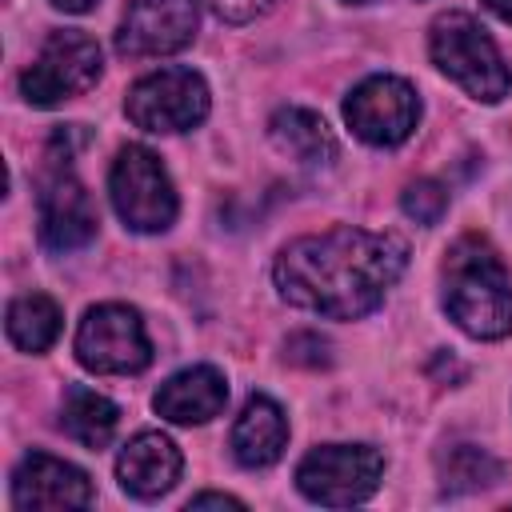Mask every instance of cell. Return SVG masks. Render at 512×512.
Returning <instances> with one entry per match:
<instances>
[{"label": "cell", "instance_id": "7402d4cb", "mask_svg": "<svg viewBox=\"0 0 512 512\" xmlns=\"http://www.w3.org/2000/svg\"><path fill=\"white\" fill-rule=\"evenodd\" d=\"M276 0H212V8H216V16L224 20V24H248V20H256L260 12H268Z\"/></svg>", "mask_w": 512, "mask_h": 512}, {"label": "cell", "instance_id": "2e32d148", "mask_svg": "<svg viewBox=\"0 0 512 512\" xmlns=\"http://www.w3.org/2000/svg\"><path fill=\"white\" fill-rule=\"evenodd\" d=\"M268 136H272L276 152L288 156L300 168L320 172V168H328L336 160V136L324 124V116L312 112V108H296V104L292 108H280L268 120Z\"/></svg>", "mask_w": 512, "mask_h": 512}, {"label": "cell", "instance_id": "484cf974", "mask_svg": "<svg viewBox=\"0 0 512 512\" xmlns=\"http://www.w3.org/2000/svg\"><path fill=\"white\" fill-rule=\"evenodd\" d=\"M348 4H368V0H348Z\"/></svg>", "mask_w": 512, "mask_h": 512}, {"label": "cell", "instance_id": "e0dca14e", "mask_svg": "<svg viewBox=\"0 0 512 512\" xmlns=\"http://www.w3.org/2000/svg\"><path fill=\"white\" fill-rule=\"evenodd\" d=\"M116 424H120V408L108 400V396H100V392H92V388H84V384H72L68 392H64V408H60V428L76 440V444H84V448H104L112 436H116Z\"/></svg>", "mask_w": 512, "mask_h": 512}, {"label": "cell", "instance_id": "44dd1931", "mask_svg": "<svg viewBox=\"0 0 512 512\" xmlns=\"http://www.w3.org/2000/svg\"><path fill=\"white\" fill-rule=\"evenodd\" d=\"M288 360H292V364L320 368V364H328V360H332V356H328V340H324V336H316V332H296V336L288 340Z\"/></svg>", "mask_w": 512, "mask_h": 512}, {"label": "cell", "instance_id": "7c38bea8", "mask_svg": "<svg viewBox=\"0 0 512 512\" xmlns=\"http://www.w3.org/2000/svg\"><path fill=\"white\" fill-rule=\"evenodd\" d=\"M12 504L32 512V508H88L92 504V480L76 464L48 456V452H28L16 472H12Z\"/></svg>", "mask_w": 512, "mask_h": 512}, {"label": "cell", "instance_id": "8992f818", "mask_svg": "<svg viewBox=\"0 0 512 512\" xmlns=\"http://www.w3.org/2000/svg\"><path fill=\"white\" fill-rule=\"evenodd\" d=\"M384 456L372 444H320L296 464V488L324 508H348L380 488Z\"/></svg>", "mask_w": 512, "mask_h": 512}, {"label": "cell", "instance_id": "3957f363", "mask_svg": "<svg viewBox=\"0 0 512 512\" xmlns=\"http://www.w3.org/2000/svg\"><path fill=\"white\" fill-rule=\"evenodd\" d=\"M428 52H432V64L452 84H460L468 96H476L484 104L504 100L508 88H512V72L504 64L496 40L468 12L436 16L432 28H428Z\"/></svg>", "mask_w": 512, "mask_h": 512}, {"label": "cell", "instance_id": "6da1fadb", "mask_svg": "<svg viewBox=\"0 0 512 512\" xmlns=\"http://www.w3.org/2000/svg\"><path fill=\"white\" fill-rule=\"evenodd\" d=\"M408 268V244L396 232L328 228L280 248L272 264L276 292L332 320H356L384 304V292Z\"/></svg>", "mask_w": 512, "mask_h": 512}, {"label": "cell", "instance_id": "9c48e42d", "mask_svg": "<svg viewBox=\"0 0 512 512\" xmlns=\"http://www.w3.org/2000/svg\"><path fill=\"white\" fill-rule=\"evenodd\" d=\"M348 128L372 148H396L416 132L420 96L404 76H368L344 100Z\"/></svg>", "mask_w": 512, "mask_h": 512}, {"label": "cell", "instance_id": "5b68a950", "mask_svg": "<svg viewBox=\"0 0 512 512\" xmlns=\"http://www.w3.org/2000/svg\"><path fill=\"white\" fill-rule=\"evenodd\" d=\"M100 72H104L100 44L80 28H60L44 40L36 60L20 72V96L36 108H52L60 100H72L96 88Z\"/></svg>", "mask_w": 512, "mask_h": 512}, {"label": "cell", "instance_id": "603a6c76", "mask_svg": "<svg viewBox=\"0 0 512 512\" xmlns=\"http://www.w3.org/2000/svg\"><path fill=\"white\" fill-rule=\"evenodd\" d=\"M200 508H232V512H240V508H244V500L224 496V492H200V496H192V500H188V512H200Z\"/></svg>", "mask_w": 512, "mask_h": 512}, {"label": "cell", "instance_id": "d6986e66", "mask_svg": "<svg viewBox=\"0 0 512 512\" xmlns=\"http://www.w3.org/2000/svg\"><path fill=\"white\" fill-rule=\"evenodd\" d=\"M444 492H484L504 480V464L480 444H452L436 460Z\"/></svg>", "mask_w": 512, "mask_h": 512}, {"label": "cell", "instance_id": "4fadbf2b", "mask_svg": "<svg viewBox=\"0 0 512 512\" xmlns=\"http://www.w3.org/2000/svg\"><path fill=\"white\" fill-rule=\"evenodd\" d=\"M180 472H184V456H180L176 440L164 432H136L116 460V480L136 500L164 496L180 480Z\"/></svg>", "mask_w": 512, "mask_h": 512}, {"label": "cell", "instance_id": "d4e9b609", "mask_svg": "<svg viewBox=\"0 0 512 512\" xmlns=\"http://www.w3.org/2000/svg\"><path fill=\"white\" fill-rule=\"evenodd\" d=\"M484 4H488L500 20H508V24H512V0H484Z\"/></svg>", "mask_w": 512, "mask_h": 512}, {"label": "cell", "instance_id": "52a82bcc", "mask_svg": "<svg viewBox=\"0 0 512 512\" xmlns=\"http://www.w3.org/2000/svg\"><path fill=\"white\" fill-rule=\"evenodd\" d=\"M76 360L96 376H132L152 360L144 320L128 304H96L76 328Z\"/></svg>", "mask_w": 512, "mask_h": 512}, {"label": "cell", "instance_id": "277c9868", "mask_svg": "<svg viewBox=\"0 0 512 512\" xmlns=\"http://www.w3.org/2000/svg\"><path fill=\"white\" fill-rule=\"evenodd\" d=\"M108 196H112L116 216L132 232H164L172 228L180 212L168 168L144 144H124L116 152L112 172H108Z\"/></svg>", "mask_w": 512, "mask_h": 512}, {"label": "cell", "instance_id": "7a4b0ae2", "mask_svg": "<svg viewBox=\"0 0 512 512\" xmlns=\"http://www.w3.org/2000/svg\"><path fill=\"white\" fill-rule=\"evenodd\" d=\"M444 312L472 340L512 332V272L484 236H460L444 256Z\"/></svg>", "mask_w": 512, "mask_h": 512}, {"label": "cell", "instance_id": "ac0fdd59", "mask_svg": "<svg viewBox=\"0 0 512 512\" xmlns=\"http://www.w3.org/2000/svg\"><path fill=\"white\" fill-rule=\"evenodd\" d=\"M4 328H8V340L20 348V352H44L56 344L60 336V304L44 292H28V296H16L8 304V316H4Z\"/></svg>", "mask_w": 512, "mask_h": 512}, {"label": "cell", "instance_id": "ffe728a7", "mask_svg": "<svg viewBox=\"0 0 512 512\" xmlns=\"http://www.w3.org/2000/svg\"><path fill=\"white\" fill-rule=\"evenodd\" d=\"M400 208H404L408 220L432 228V224H440V216L448 212V188H444L440 180H412V184L404 188V196H400Z\"/></svg>", "mask_w": 512, "mask_h": 512}, {"label": "cell", "instance_id": "5bb4252c", "mask_svg": "<svg viewBox=\"0 0 512 512\" xmlns=\"http://www.w3.org/2000/svg\"><path fill=\"white\" fill-rule=\"evenodd\" d=\"M224 404H228V384L224 372L212 364H192L168 376L152 396L156 416H164L168 424H208L212 416L224 412Z\"/></svg>", "mask_w": 512, "mask_h": 512}, {"label": "cell", "instance_id": "cb8c5ba5", "mask_svg": "<svg viewBox=\"0 0 512 512\" xmlns=\"http://www.w3.org/2000/svg\"><path fill=\"white\" fill-rule=\"evenodd\" d=\"M52 8H60V12H88L96 0H48Z\"/></svg>", "mask_w": 512, "mask_h": 512}, {"label": "cell", "instance_id": "ba28073f", "mask_svg": "<svg viewBox=\"0 0 512 512\" xmlns=\"http://www.w3.org/2000/svg\"><path fill=\"white\" fill-rule=\"evenodd\" d=\"M208 84L192 68H160L140 76L128 96L124 112L144 132H188L208 116Z\"/></svg>", "mask_w": 512, "mask_h": 512}, {"label": "cell", "instance_id": "9a60e30c", "mask_svg": "<svg viewBox=\"0 0 512 512\" xmlns=\"http://www.w3.org/2000/svg\"><path fill=\"white\" fill-rule=\"evenodd\" d=\"M288 448V416L272 396H248L232 424V456L240 468H268Z\"/></svg>", "mask_w": 512, "mask_h": 512}, {"label": "cell", "instance_id": "30bf717a", "mask_svg": "<svg viewBox=\"0 0 512 512\" xmlns=\"http://www.w3.org/2000/svg\"><path fill=\"white\" fill-rule=\"evenodd\" d=\"M196 24H200V0H132L120 20L116 48L132 60L172 56L192 44Z\"/></svg>", "mask_w": 512, "mask_h": 512}, {"label": "cell", "instance_id": "8fae6325", "mask_svg": "<svg viewBox=\"0 0 512 512\" xmlns=\"http://www.w3.org/2000/svg\"><path fill=\"white\" fill-rule=\"evenodd\" d=\"M40 244L48 252H76L96 236V204L72 172H52L40 184Z\"/></svg>", "mask_w": 512, "mask_h": 512}]
</instances>
